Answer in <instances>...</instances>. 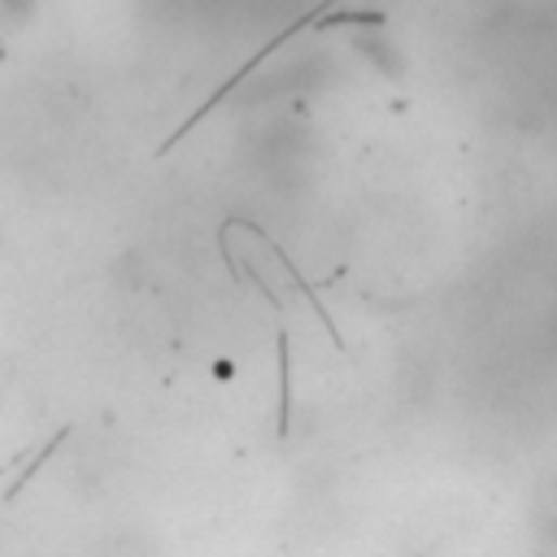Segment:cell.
Masks as SVG:
<instances>
[]
</instances>
